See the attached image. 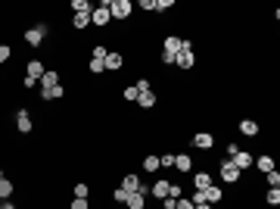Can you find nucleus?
Masks as SVG:
<instances>
[{
	"label": "nucleus",
	"mask_w": 280,
	"mask_h": 209,
	"mask_svg": "<svg viewBox=\"0 0 280 209\" xmlns=\"http://www.w3.org/2000/svg\"><path fill=\"white\" fill-rule=\"evenodd\" d=\"M0 209H19V206H16L13 200H3V203H0Z\"/></svg>",
	"instance_id": "obj_42"
},
{
	"label": "nucleus",
	"mask_w": 280,
	"mask_h": 209,
	"mask_svg": "<svg viewBox=\"0 0 280 209\" xmlns=\"http://www.w3.org/2000/svg\"><path fill=\"white\" fill-rule=\"evenodd\" d=\"M174 6V0H156V13H165V10H172Z\"/></svg>",
	"instance_id": "obj_33"
},
{
	"label": "nucleus",
	"mask_w": 280,
	"mask_h": 209,
	"mask_svg": "<svg viewBox=\"0 0 280 209\" xmlns=\"http://www.w3.org/2000/svg\"><path fill=\"white\" fill-rule=\"evenodd\" d=\"M181 47H184V38H177V35H165V41H162V53L177 56V53H181Z\"/></svg>",
	"instance_id": "obj_6"
},
{
	"label": "nucleus",
	"mask_w": 280,
	"mask_h": 209,
	"mask_svg": "<svg viewBox=\"0 0 280 209\" xmlns=\"http://www.w3.org/2000/svg\"><path fill=\"white\" fill-rule=\"evenodd\" d=\"M125 206H128V209H143V206H147V197H143L140 190H134V194L125 197Z\"/></svg>",
	"instance_id": "obj_15"
},
{
	"label": "nucleus",
	"mask_w": 280,
	"mask_h": 209,
	"mask_svg": "<svg viewBox=\"0 0 280 209\" xmlns=\"http://www.w3.org/2000/svg\"><path fill=\"white\" fill-rule=\"evenodd\" d=\"M63 97H65V88H63V85L41 88V100H63Z\"/></svg>",
	"instance_id": "obj_13"
},
{
	"label": "nucleus",
	"mask_w": 280,
	"mask_h": 209,
	"mask_svg": "<svg viewBox=\"0 0 280 209\" xmlns=\"http://www.w3.org/2000/svg\"><path fill=\"white\" fill-rule=\"evenodd\" d=\"M125 197H128V194H125L122 187H115V190H112V200H115V203H125Z\"/></svg>",
	"instance_id": "obj_37"
},
{
	"label": "nucleus",
	"mask_w": 280,
	"mask_h": 209,
	"mask_svg": "<svg viewBox=\"0 0 280 209\" xmlns=\"http://www.w3.org/2000/svg\"><path fill=\"white\" fill-rule=\"evenodd\" d=\"M13 190H16V185L10 178H0V203H3V200H10L13 197Z\"/></svg>",
	"instance_id": "obj_22"
},
{
	"label": "nucleus",
	"mask_w": 280,
	"mask_h": 209,
	"mask_svg": "<svg viewBox=\"0 0 280 209\" xmlns=\"http://www.w3.org/2000/svg\"><path fill=\"white\" fill-rule=\"evenodd\" d=\"M159 169H174V153L159 156Z\"/></svg>",
	"instance_id": "obj_29"
},
{
	"label": "nucleus",
	"mask_w": 280,
	"mask_h": 209,
	"mask_svg": "<svg viewBox=\"0 0 280 209\" xmlns=\"http://www.w3.org/2000/svg\"><path fill=\"white\" fill-rule=\"evenodd\" d=\"M221 197H224V194H221V187H218V185H209L206 190H202V203H209V206H215Z\"/></svg>",
	"instance_id": "obj_11"
},
{
	"label": "nucleus",
	"mask_w": 280,
	"mask_h": 209,
	"mask_svg": "<svg viewBox=\"0 0 280 209\" xmlns=\"http://www.w3.org/2000/svg\"><path fill=\"white\" fill-rule=\"evenodd\" d=\"M174 66H177V69H193V66H196V53H193V44H190V41H184L181 53L174 56Z\"/></svg>",
	"instance_id": "obj_2"
},
{
	"label": "nucleus",
	"mask_w": 280,
	"mask_h": 209,
	"mask_svg": "<svg viewBox=\"0 0 280 209\" xmlns=\"http://www.w3.org/2000/svg\"><path fill=\"white\" fill-rule=\"evenodd\" d=\"M140 10H147V13H156V0H140Z\"/></svg>",
	"instance_id": "obj_36"
},
{
	"label": "nucleus",
	"mask_w": 280,
	"mask_h": 209,
	"mask_svg": "<svg viewBox=\"0 0 280 209\" xmlns=\"http://www.w3.org/2000/svg\"><path fill=\"white\" fill-rule=\"evenodd\" d=\"M258 131H261L258 122H252V119H243V122H240V135H243V138H258Z\"/></svg>",
	"instance_id": "obj_14"
},
{
	"label": "nucleus",
	"mask_w": 280,
	"mask_h": 209,
	"mask_svg": "<svg viewBox=\"0 0 280 209\" xmlns=\"http://www.w3.org/2000/svg\"><path fill=\"white\" fill-rule=\"evenodd\" d=\"M87 72H93V75L106 72V60H90V63H87Z\"/></svg>",
	"instance_id": "obj_27"
},
{
	"label": "nucleus",
	"mask_w": 280,
	"mask_h": 209,
	"mask_svg": "<svg viewBox=\"0 0 280 209\" xmlns=\"http://www.w3.org/2000/svg\"><path fill=\"white\" fill-rule=\"evenodd\" d=\"M137 97H140V91L134 88V85H131V88H125V100H134V103H137Z\"/></svg>",
	"instance_id": "obj_34"
},
{
	"label": "nucleus",
	"mask_w": 280,
	"mask_h": 209,
	"mask_svg": "<svg viewBox=\"0 0 280 209\" xmlns=\"http://www.w3.org/2000/svg\"><path fill=\"white\" fill-rule=\"evenodd\" d=\"M193 209H212L209 203H196V206H193Z\"/></svg>",
	"instance_id": "obj_43"
},
{
	"label": "nucleus",
	"mask_w": 280,
	"mask_h": 209,
	"mask_svg": "<svg viewBox=\"0 0 280 209\" xmlns=\"http://www.w3.org/2000/svg\"><path fill=\"white\" fill-rule=\"evenodd\" d=\"M174 209H193L190 197H181V200H174Z\"/></svg>",
	"instance_id": "obj_35"
},
{
	"label": "nucleus",
	"mask_w": 280,
	"mask_h": 209,
	"mask_svg": "<svg viewBox=\"0 0 280 209\" xmlns=\"http://www.w3.org/2000/svg\"><path fill=\"white\" fill-rule=\"evenodd\" d=\"M265 178H268V185H271V187H280V172H277V169L265 172Z\"/></svg>",
	"instance_id": "obj_30"
},
{
	"label": "nucleus",
	"mask_w": 280,
	"mask_h": 209,
	"mask_svg": "<svg viewBox=\"0 0 280 209\" xmlns=\"http://www.w3.org/2000/svg\"><path fill=\"white\" fill-rule=\"evenodd\" d=\"M109 3H112V0H103L97 10H90V25H100V28H103V25L112 22V16H109Z\"/></svg>",
	"instance_id": "obj_3"
},
{
	"label": "nucleus",
	"mask_w": 280,
	"mask_h": 209,
	"mask_svg": "<svg viewBox=\"0 0 280 209\" xmlns=\"http://www.w3.org/2000/svg\"><path fill=\"white\" fill-rule=\"evenodd\" d=\"M106 53H109L106 47H93V60H106Z\"/></svg>",
	"instance_id": "obj_38"
},
{
	"label": "nucleus",
	"mask_w": 280,
	"mask_h": 209,
	"mask_svg": "<svg viewBox=\"0 0 280 209\" xmlns=\"http://www.w3.org/2000/svg\"><path fill=\"white\" fill-rule=\"evenodd\" d=\"M38 85H44V88H53V85H59V72L56 69H47L44 75H41V81Z\"/></svg>",
	"instance_id": "obj_21"
},
{
	"label": "nucleus",
	"mask_w": 280,
	"mask_h": 209,
	"mask_svg": "<svg viewBox=\"0 0 280 209\" xmlns=\"http://www.w3.org/2000/svg\"><path fill=\"white\" fill-rule=\"evenodd\" d=\"M72 10L75 13H90L93 6H90V0H72Z\"/></svg>",
	"instance_id": "obj_26"
},
{
	"label": "nucleus",
	"mask_w": 280,
	"mask_h": 209,
	"mask_svg": "<svg viewBox=\"0 0 280 209\" xmlns=\"http://www.w3.org/2000/svg\"><path fill=\"white\" fill-rule=\"evenodd\" d=\"M72 209H90V206H87V200H78V197H75V200H72Z\"/></svg>",
	"instance_id": "obj_39"
},
{
	"label": "nucleus",
	"mask_w": 280,
	"mask_h": 209,
	"mask_svg": "<svg viewBox=\"0 0 280 209\" xmlns=\"http://www.w3.org/2000/svg\"><path fill=\"white\" fill-rule=\"evenodd\" d=\"M168 185H172V181H165V178H162V181H156V185L150 187V197H156V200H165V197H168Z\"/></svg>",
	"instance_id": "obj_16"
},
{
	"label": "nucleus",
	"mask_w": 280,
	"mask_h": 209,
	"mask_svg": "<svg viewBox=\"0 0 280 209\" xmlns=\"http://www.w3.org/2000/svg\"><path fill=\"white\" fill-rule=\"evenodd\" d=\"M10 56H13V47H10V44H0V66L10 60Z\"/></svg>",
	"instance_id": "obj_31"
},
{
	"label": "nucleus",
	"mask_w": 280,
	"mask_h": 209,
	"mask_svg": "<svg viewBox=\"0 0 280 209\" xmlns=\"http://www.w3.org/2000/svg\"><path fill=\"white\" fill-rule=\"evenodd\" d=\"M122 66H125V56L118 53V50H109V53H106V69L109 72H118Z\"/></svg>",
	"instance_id": "obj_10"
},
{
	"label": "nucleus",
	"mask_w": 280,
	"mask_h": 209,
	"mask_svg": "<svg viewBox=\"0 0 280 209\" xmlns=\"http://www.w3.org/2000/svg\"><path fill=\"white\" fill-rule=\"evenodd\" d=\"M31 128H35V125H31L28 110H19L16 113V131H19V135H31Z\"/></svg>",
	"instance_id": "obj_7"
},
{
	"label": "nucleus",
	"mask_w": 280,
	"mask_h": 209,
	"mask_svg": "<svg viewBox=\"0 0 280 209\" xmlns=\"http://www.w3.org/2000/svg\"><path fill=\"white\" fill-rule=\"evenodd\" d=\"M137 106L140 110H152V106H156V94H152V91H143L137 97Z\"/></svg>",
	"instance_id": "obj_20"
},
{
	"label": "nucleus",
	"mask_w": 280,
	"mask_h": 209,
	"mask_svg": "<svg viewBox=\"0 0 280 209\" xmlns=\"http://www.w3.org/2000/svg\"><path fill=\"white\" fill-rule=\"evenodd\" d=\"M134 88H137L140 94H143V91H150V81H147V78H140V81H137V85H134Z\"/></svg>",
	"instance_id": "obj_40"
},
{
	"label": "nucleus",
	"mask_w": 280,
	"mask_h": 209,
	"mask_svg": "<svg viewBox=\"0 0 280 209\" xmlns=\"http://www.w3.org/2000/svg\"><path fill=\"white\" fill-rule=\"evenodd\" d=\"M212 185V175L209 172H196L193 175V190H206Z\"/></svg>",
	"instance_id": "obj_17"
},
{
	"label": "nucleus",
	"mask_w": 280,
	"mask_h": 209,
	"mask_svg": "<svg viewBox=\"0 0 280 209\" xmlns=\"http://www.w3.org/2000/svg\"><path fill=\"white\" fill-rule=\"evenodd\" d=\"M0 178H6V175H3V169H0Z\"/></svg>",
	"instance_id": "obj_44"
},
{
	"label": "nucleus",
	"mask_w": 280,
	"mask_h": 209,
	"mask_svg": "<svg viewBox=\"0 0 280 209\" xmlns=\"http://www.w3.org/2000/svg\"><path fill=\"white\" fill-rule=\"evenodd\" d=\"M265 203H268V206H280V187H268Z\"/></svg>",
	"instance_id": "obj_25"
},
{
	"label": "nucleus",
	"mask_w": 280,
	"mask_h": 209,
	"mask_svg": "<svg viewBox=\"0 0 280 209\" xmlns=\"http://www.w3.org/2000/svg\"><path fill=\"white\" fill-rule=\"evenodd\" d=\"M87 194H90L87 185H75V197H78V200H87Z\"/></svg>",
	"instance_id": "obj_32"
},
{
	"label": "nucleus",
	"mask_w": 280,
	"mask_h": 209,
	"mask_svg": "<svg viewBox=\"0 0 280 209\" xmlns=\"http://www.w3.org/2000/svg\"><path fill=\"white\" fill-rule=\"evenodd\" d=\"M131 13H134L131 0H112V3H109V16H112V19H128Z\"/></svg>",
	"instance_id": "obj_4"
},
{
	"label": "nucleus",
	"mask_w": 280,
	"mask_h": 209,
	"mask_svg": "<svg viewBox=\"0 0 280 209\" xmlns=\"http://www.w3.org/2000/svg\"><path fill=\"white\" fill-rule=\"evenodd\" d=\"M143 169H147V172H159V156H143Z\"/></svg>",
	"instance_id": "obj_28"
},
{
	"label": "nucleus",
	"mask_w": 280,
	"mask_h": 209,
	"mask_svg": "<svg viewBox=\"0 0 280 209\" xmlns=\"http://www.w3.org/2000/svg\"><path fill=\"white\" fill-rule=\"evenodd\" d=\"M72 25H75V28H87V25H90V13H72Z\"/></svg>",
	"instance_id": "obj_23"
},
{
	"label": "nucleus",
	"mask_w": 280,
	"mask_h": 209,
	"mask_svg": "<svg viewBox=\"0 0 280 209\" xmlns=\"http://www.w3.org/2000/svg\"><path fill=\"white\" fill-rule=\"evenodd\" d=\"M137 187H140V178H137V175H125V178H122V190H125V194H134Z\"/></svg>",
	"instance_id": "obj_19"
},
{
	"label": "nucleus",
	"mask_w": 280,
	"mask_h": 209,
	"mask_svg": "<svg viewBox=\"0 0 280 209\" xmlns=\"http://www.w3.org/2000/svg\"><path fill=\"white\" fill-rule=\"evenodd\" d=\"M252 165H258V172H271L274 169V156H258Z\"/></svg>",
	"instance_id": "obj_24"
},
{
	"label": "nucleus",
	"mask_w": 280,
	"mask_h": 209,
	"mask_svg": "<svg viewBox=\"0 0 280 209\" xmlns=\"http://www.w3.org/2000/svg\"><path fill=\"white\" fill-rule=\"evenodd\" d=\"M22 85H25V91H31V88L38 85V81H35V78H28V75H25V78H22Z\"/></svg>",
	"instance_id": "obj_41"
},
{
	"label": "nucleus",
	"mask_w": 280,
	"mask_h": 209,
	"mask_svg": "<svg viewBox=\"0 0 280 209\" xmlns=\"http://www.w3.org/2000/svg\"><path fill=\"white\" fill-rule=\"evenodd\" d=\"M47 31H50V25L47 22H38L35 28H28L22 38H25V44H28V47H41V44H44V38H47Z\"/></svg>",
	"instance_id": "obj_1"
},
{
	"label": "nucleus",
	"mask_w": 280,
	"mask_h": 209,
	"mask_svg": "<svg viewBox=\"0 0 280 209\" xmlns=\"http://www.w3.org/2000/svg\"><path fill=\"white\" fill-rule=\"evenodd\" d=\"M218 172H221V178L227 181V185H237V181L243 178V172L237 169V165H234L231 160H221V165H218Z\"/></svg>",
	"instance_id": "obj_5"
},
{
	"label": "nucleus",
	"mask_w": 280,
	"mask_h": 209,
	"mask_svg": "<svg viewBox=\"0 0 280 209\" xmlns=\"http://www.w3.org/2000/svg\"><path fill=\"white\" fill-rule=\"evenodd\" d=\"M193 147L212 150V147H215V135H209V131H199V135H193Z\"/></svg>",
	"instance_id": "obj_9"
},
{
	"label": "nucleus",
	"mask_w": 280,
	"mask_h": 209,
	"mask_svg": "<svg viewBox=\"0 0 280 209\" xmlns=\"http://www.w3.org/2000/svg\"><path fill=\"white\" fill-rule=\"evenodd\" d=\"M174 169H177V172H193V160H190L187 153H177V156H174Z\"/></svg>",
	"instance_id": "obj_18"
},
{
	"label": "nucleus",
	"mask_w": 280,
	"mask_h": 209,
	"mask_svg": "<svg viewBox=\"0 0 280 209\" xmlns=\"http://www.w3.org/2000/svg\"><path fill=\"white\" fill-rule=\"evenodd\" d=\"M47 69H44V63L41 60H28V66H25V75L28 78H35V81H41V75H44Z\"/></svg>",
	"instance_id": "obj_12"
},
{
	"label": "nucleus",
	"mask_w": 280,
	"mask_h": 209,
	"mask_svg": "<svg viewBox=\"0 0 280 209\" xmlns=\"http://www.w3.org/2000/svg\"><path fill=\"white\" fill-rule=\"evenodd\" d=\"M231 163H234V165H237L240 172H246V169H252V163H256V156H252V153H246V150H240V153H234V156H231Z\"/></svg>",
	"instance_id": "obj_8"
}]
</instances>
